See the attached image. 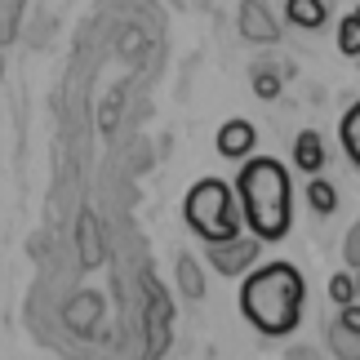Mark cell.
<instances>
[{"mask_svg": "<svg viewBox=\"0 0 360 360\" xmlns=\"http://www.w3.org/2000/svg\"><path fill=\"white\" fill-rule=\"evenodd\" d=\"M329 298H334L338 307H352V302H356V276L352 271H338L334 281H329Z\"/></svg>", "mask_w": 360, "mask_h": 360, "instance_id": "obj_16", "label": "cell"}, {"mask_svg": "<svg viewBox=\"0 0 360 360\" xmlns=\"http://www.w3.org/2000/svg\"><path fill=\"white\" fill-rule=\"evenodd\" d=\"M307 200H311V210L325 214V218L338 210V191H334V183H325V178H311L307 183Z\"/></svg>", "mask_w": 360, "mask_h": 360, "instance_id": "obj_13", "label": "cell"}, {"mask_svg": "<svg viewBox=\"0 0 360 360\" xmlns=\"http://www.w3.org/2000/svg\"><path fill=\"white\" fill-rule=\"evenodd\" d=\"M183 218L205 245H227V240H236L240 227H245L236 187L223 183V178H200L183 200Z\"/></svg>", "mask_w": 360, "mask_h": 360, "instance_id": "obj_3", "label": "cell"}, {"mask_svg": "<svg viewBox=\"0 0 360 360\" xmlns=\"http://www.w3.org/2000/svg\"><path fill=\"white\" fill-rule=\"evenodd\" d=\"M285 18L294 22V27H307V32H316V27H325L329 9H325V0H289V5H285Z\"/></svg>", "mask_w": 360, "mask_h": 360, "instance_id": "obj_8", "label": "cell"}, {"mask_svg": "<svg viewBox=\"0 0 360 360\" xmlns=\"http://www.w3.org/2000/svg\"><path fill=\"white\" fill-rule=\"evenodd\" d=\"M338 49L360 63V18H356V13H347V18L338 22Z\"/></svg>", "mask_w": 360, "mask_h": 360, "instance_id": "obj_15", "label": "cell"}, {"mask_svg": "<svg viewBox=\"0 0 360 360\" xmlns=\"http://www.w3.org/2000/svg\"><path fill=\"white\" fill-rule=\"evenodd\" d=\"M240 36L254 40V45H271V40L281 36V27H276V18L267 13L262 0H245L240 5Z\"/></svg>", "mask_w": 360, "mask_h": 360, "instance_id": "obj_6", "label": "cell"}, {"mask_svg": "<svg viewBox=\"0 0 360 360\" xmlns=\"http://www.w3.org/2000/svg\"><path fill=\"white\" fill-rule=\"evenodd\" d=\"M285 360H321V356H316V352H311V347H294V352H289V356H285Z\"/></svg>", "mask_w": 360, "mask_h": 360, "instance_id": "obj_20", "label": "cell"}, {"mask_svg": "<svg viewBox=\"0 0 360 360\" xmlns=\"http://www.w3.org/2000/svg\"><path fill=\"white\" fill-rule=\"evenodd\" d=\"M76 240H80V258L89 262H103V245H98V223H94V214L80 218V227H76Z\"/></svg>", "mask_w": 360, "mask_h": 360, "instance_id": "obj_12", "label": "cell"}, {"mask_svg": "<svg viewBox=\"0 0 360 360\" xmlns=\"http://www.w3.org/2000/svg\"><path fill=\"white\" fill-rule=\"evenodd\" d=\"M254 94H258V98H281V76H276L271 72V67H258V72H254Z\"/></svg>", "mask_w": 360, "mask_h": 360, "instance_id": "obj_17", "label": "cell"}, {"mask_svg": "<svg viewBox=\"0 0 360 360\" xmlns=\"http://www.w3.org/2000/svg\"><path fill=\"white\" fill-rule=\"evenodd\" d=\"M178 289H183V294L196 302V298H205V276H200V262L196 258H178Z\"/></svg>", "mask_w": 360, "mask_h": 360, "instance_id": "obj_11", "label": "cell"}, {"mask_svg": "<svg viewBox=\"0 0 360 360\" xmlns=\"http://www.w3.org/2000/svg\"><path fill=\"white\" fill-rule=\"evenodd\" d=\"M356 276V302H360V271H352Z\"/></svg>", "mask_w": 360, "mask_h": 360, "instance_id": "obj_21", "label": "cell"}, {"mask_svg": "<svg viewBox=\"0 0 360 360\" xmlns=\"http://www.w3.org/2000/svg\"><path fill=\"white\" fill-rule=\"evenodd\" d=\"M236 200H240V218H245L249 236H258L262 245L289 236L294 196H289V169L276 156H254L240 165Z\"/></svg>", "mask_w": 360, "mask_h": 360, "instance_id": "obj_2", "label": "cell"}, {"mask_svg": "<svg viewBox=\"0 0 360 360\" xmlns=\"http://www.w3.org/2000/svg\"><path fill=\"white\" fill-rule=\"evenodd\" d=\"M0 80H5V63H0Z\"/></svg>", "mask_w": 360, "mask_h": 360, "instance_id": "obj_22", "label": "cell"}, {"mask_svg": "<svg viewBox=\"0 0 360 360\" xmlns=\"http://www.w3.org/2000/svg\"><path fill=\"white\" fill-rule=\"evenodd\" d=\"M338 138H342V151L352 156V165L360 169V98L347 107V116H342V124H338Z\"/></svg>", "mask_w": 360, "mask_h": 360, "instance_id": "obj_10", "label": "cell"}, {"mask_svg": "<svg viewBox=\"0 0 360 360\" xmlns=\"http://www.w3.org/2000/svg\"><path fill=\"white\" fill-rule=\"evenodd\" d=\"M294 165H298L302 174H311V178L325 169V143H321V134H316V129H302L294 138Z\"/></svg>", "mask_w": 360, "mask_h": 360, "instance_id": "obj_7", "label": "cell"}, {"mask_svg": "<svg viewBox=\"0 0 360 360\" xmlns=\"http://www.w3.org/2000/svg\"><path fill=\"white\" fill-rule=\"evenodd\" d=\"M342 258H347L352 271H360V223L347 231V240H342Z\"/></svg>", "mask_w": 360, "mask_h": 360, "instance_id": "obj_18", "label": "cell"}, {"mask_svg": "<svg viewBox=\"0 0 360 360\" xmlns=\"http://www.w3.org/2000/svg\"><path fill=\"white\" fill-rule=\"evenodd\" d=\"M338 325H342V329H352V334H360V302H352V307H342V311H338Z\"/></svg>", "mask_w": 360, "mask_h": 360, "instance_id": "obj_19", "label": "cell"}, {"mask_svg": "<svg viewBox=\"0 0 360 360\" xmlns=\"http://www.w3.org/2000/svg\"><path fill=\"white\" fill-rule=\"evenodd\" d=\"M27 0H0V45H9L18 36V18H22Z\"/></svg>", "mask_w": 360, "mask_h": 360, "instance_id": "obj_14", "label": "cell"}, {"mask_svg": "<svg viewBox=\"0 0 360 360\" xmlns=\"http://www.w3.org/2000/svg\"><path fill=\"white\" fill-rule=\"evenodd\" d=\"M325 338H329V352H334L338 360H360V334L342 329L338 321H329L325 325Z\"/></svg>", "mask_w": 360, "mask_h": 360, "instance_id": "obj_9", "label": "cell"}, {"mask_svg": "<svg viewBox=\"0 0 360 360\" xmlns=\"http://www.w3.org/2000/svg\"><path fill=\"white\" fill-rule=\"evenodd\" d=\"M302 302H307V285L294 262H262L240 285V316L262 338L294 334L302 321Z\"/></svg>", "mask_w": 360, "mask_h": 360, "instance_id": "obj_1", "label": "cell"}, {"mask_svg": "<svg viewBox=\"0 0 360 360\" xmlns=\"http://www.w3.org/2000/svg\"><path fill=\"white\" fill-rule=\"evenodd\" d=\"M352 13H356V18H360V5H356V9H352Z\"/></svg>", "mask_w": 360, "mask_h": 360, "instance_id": "obj_23", "label": "cell"}, {"mask_svg": "<svg viewBox=\"0 0 360 360\" xmlns=\"http://www.w3.org/2000/svg\"><path fill=\"white\" fill-rule=\"evenodd\" d=\"M254 143H258V129L249 120H227L223 129H218V138H214L218 156H227V160H245L249 151H254Z\"/></svg>", "mask_w": 360, "mask_h": 360, "instance_id": "obj_5", "label": "cell"}, {"mask_svg": "<svg viewBox=\"0 0 360 360\" xmlns=\"http://www.w3.org/2000/svg\"><path fill=\"white\" fill-rule=\"evenodd\" d=\"M262 254V240L258 236H236V240H227V245H210V258L214 262V271L218 276H249L254 271V262Z\"/></svg>", "mask_w": 360, "mask_h": 360, "instance_id": "obj_4", "label": "cell"}]
</instances>
